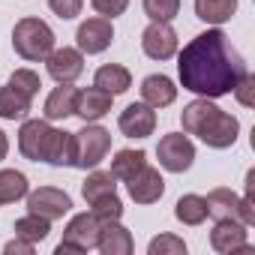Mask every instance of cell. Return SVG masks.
Wrapping results in <instances>:
<instances>
[{"mask_svg": "<svg viewBox=\"0 0 255 255\" xmlns=\"http://www.w3.org/2000/svg\"><path fill=\"white\" fill-rule=\"evenodd\" d=\"M207 147H213V150H225V147H231L234 141H237V135H240V120L234 117V114H225L219 105L207 114V120L198 126V132H195Z\"/></svg>", "mask_w": 255, "mask_h": 255, "instance_id": "5b68a950", "label": "cell"}, {"mask_svg": "<svg viewBox=\"0 0 255 255\" xmlns=\"http://www.w3.org/2000/svg\"><path fill=\"white\" fill-rule=\"evenodd\" d=\"M6 255H33V243H27V240H21V237H15V240H9L6 243V249H3Z\"/></svg>", "mask_w": 255, "mask_h": 255, "instance_id": "8d00e7d4", "label": "cell"}, {"mask_svg": "<svg viewBox=\"0 0 255 255\" xmlns=\"http://www.w3.org/2000/svg\"><path fill=\"white\" fill-rule=\"evenodd\" d=\"M93 84L102 87V90H108L111 96H120V93H126V90L132 87V72L126 69V66H120V63H105V66L96 69Z\"/></svg>", "mask_w": 255, "mask_h": 255, "instance_id": "ac0fdd59", "label": "cell"}, {"mask_svg": "<svg viewBox=\"0 0 255 255\" xmlns=\"http://www.w3.org/2000/svg\"><path fill=\"white\" fill-rule=\"evenodd\" d=\"M156 156H159V165L171 174H183L192 168L195 162V144L189 141V135L183 132H171V135H162L159 144H156Z\"/></svg>", "mask_w": 255, "mask_h": 255, "instance_id": "8992f818", "label": "cell"}, {"mask_svg": "<svg viewBox=\"0 0 255 255\" xmlns=\"http://www.w3.org/2000/svg\"><path fill=\"white\" fill-rule=\"evenodd\" d=\"M54 30L42 18H21L12 30V48L24 60H45L54 51Z\"/></svg>", "mask_w": 255, "mask_h": 255, "instance_id": "7a4b0ae2", "label": "cell"}, {"mask_svg": "<svg viewBox=\"0 0 255 255\" xmlns=\"http://www.w3.org/2000/svg\"><path fill=\"white\" fill-rule=\"evenodd\" d=\"M174 216H177V222H183V225H201V222L207 219V204H204L201 195H192V192H189V195L177 198Z\"/></svg>", "mask_w": 255, "mask_h": 255, "instance_id": "4316f807", "label": "cell"}, {"mask_svg": "<svg viewBox=\"0 0 255 255\" xmlns=\"http://www.w3.org/2000/svg\"><path fill=\"white\" fill-rule=\"evenodd\" d=\"M117 126L126 138H150L156 132V108H150L147 102H132L120 111Z\"/></svg>", "mask_w": 255, "mask_h": 255, "instance_id": "30bf717a", "label": "cell"}, {"mask_svg": "<svg viewBox=\"0 0 255 255\" xmlns=\"http://www.w3.org/2000/svg\"><path fill=\"white\" fill-rule=\"evenodd\" d=\"M30 105H33V99L21 96L12 84L0 87V117H3V120H24Z\"/></svg>", "mask_w": 255, "mask_h": 255, "instance_id": "7402d4cb", "label": "cell"}, {"mask_svg": "<svg viewBox=\"0 0 255 255\" xmlns=\"http://www.w3.org/2000/svg\"><path fill=\"white\" fill-rule=\"evenodd\" d=\"M51 132H54V126L48 120H27L21 123V129H18V150L24 159L30 162H45V153H48V141H51Z\"/></svg>", "mask_w": 255, "mask_h": 255, "instance_id": "52a82bcc", "label": "cell"}, {"mask_svg": "<svg viewBox=\"0 0 255 255\" xmlns=\"http://www.w3.org/2000/svg\"><path fill=\"white\" fill-rule=\"evenodd\" d=\"M48 234H51V222L42 219V216H36V213H27V216L15 219V237L27 240V243H33V246L42 243Z\"/></svg>", "mask_w": 255, "mask_h": 255, "instance_id": "83f0119b", "label": "cell"}, {"mask_svg": "<svg viewBox=\"0 0 255 255\" xmlns=\"http://www.w3.org/2000/svg\"><path fill=\"white\" fill-rule=\"evenodd\" d=\"M69 210H72V198L57 186H39V189L27 192V213H36V216L54 222V219H63Z\"/></svg>", "mask_w": 255, "mask_h": 255, "instance_id": "ba28073f", "label": "cell"}, {"mask_svg": "<svg viewBox=\"0 0 255 255\" xmlns=\"http://www.w3.org/2000/svg\"><path fill=\"white\" fill-rule=\"evenodd\" d=\"M90 213H93L99 222H114V219L123 216V201L117 198V192H114V195H105V198H99V201L90 204Z\"/></svg>", "mask_w": 255, "mask_h": 255, "instance_id": "f546056e", "label": "cell"}, {"mask_svg": "<svg viewBox=\"0 0 255 255\" xmlns=\"http://www.w3.org/2000/svg\"><path fill=\"white\" fill-rule=\"evenodd\" d=\"M99 219L87 210V213H78L69 219V225L63 228V240L57 243V255H81V252H90L96 249V237H99Z\"/></svg>", "mask_w": 255, "mask_h": 255, "instance_id": "277c9868", "label": "cell"}, {"mask_svg": "<svg viewBox=\"0 0 255 255\" xmlns=\"http://www.w3.org/2000/svg\"><path fill=\"white\" fill-rule=\"evenodd\" d=\"M141 48L150 60H171L177 54V33L171 21H150L141 33Z\"/></svg>", "mask_w": 255, "mask_h": 255, "instance_id": "9c48e42d", "label": "cell"}, {"mask_svg": "<svg viewBox=\"0 0 255 255\" xmlns=\"http://www.w3.org/2000/svg\"><path fill=\"white\" fill-rule=\"evenodd\" d=\"M147 252L150 255H183L186 252V243L180 237H174V234H159V237L150 240Z\"/></svg>", "mask_w": 255, "mask_h": 255, "instance_id": "d6a6232c", "label": "cell"}, {"mask_svg": "<svg viewBox=\"0 0 255 255\" xmlns=\"http://www.w3.org/2000/svg\"><path fill=\"white\" fill-rule=\"evenodd\" d=\"M111 153V132L105 126L84 123L81 132H72V165L81 171H93L102 165V159Z\"/></svg>", "mask_w": 255, "mask_h": 255, "instance_id": "3957f363", "label": "cell"}, {"mask_svg": "<svg viewBox=\"0 0 255 255\" xmlns=\"http://www.w3.org/2000/svg\"><path fill=\"white\" fill-rule=\"evenodd\" d=\"M111 102H114V96L108 90H102L96 84L84 87L75 93V117H81L84 123H96L111 111Z\"/></svg>", "mask_w": 255, "mask_h": 255, "instance_id": "9a60e30c", "label": "cell"}, {"mask_svg": "<svg viewBox=\"0 0 255 255\" xmlns=\"http://www.w3.org/2000/svg\"><path fill=\"white\" fill-rule=\"evenodd\" d=\"M216 105L210 102V99H204V96H198V99H192L186 108H183V114H180V123H183V132L186 135H195L198 132V126L207 120V114L213 111Z\"/></svg>", "mask_w": 255, "mask_h": 255, "instance_id": "f1b7e54d", "label": "cell"}, {"mask_svg": "<svg viewBox=\"0 0 255 255\" xmlns=\"http://www.w3.org/2000/svg\"><path fill=\"white\" fill-rule=\"evenodd\" d=\"M237 192H231V189H225V186H216V189H210V195L204 198V204H207V216H213V219H240L237 216Z\"/></svg>", "mask_w": 255, "mask_h": 255, "instance_id": "44dd1931", "label": "cell"}, {"mask_svg": "<svg viewBox=\"0 0 255 255\" xmlns=\"http://www.w3.org/2000/svg\"><path fill=\"white\" fill-rule=\"evenodd\" d=\"M237 12V0H195V15L204 24H225Z\"/></svg>", "mask_w": 255, "mask_h": 255, "instance_id": "ffe728a7", "label": "cell"}, {"mask_svg": "<svg viewBox=\"0 0 255 255\" xmlns=\"http://www.w3.org/2000/svg\"><path fill=\"white\" fill-rule=\"evenodd\" d=\"M45 162L54 165V168L72 165V132H66V129H54V132H51Z\"/></svg>", "mask_w": 255, "mask_h": 255, "instance_id": "484cf974", "label": "cell"}, {"mask_svg": "<svg viewBox=\"0 0 255 255\" xmlns=\"http://www.w3.org/2000/svg\"><path fill=\"white\" fill-rule=\"evenodd\" d=\"M246 72V60L219 27L189 39L177 57V75L183 90L204 99L228 96Z\"/></svg>", "mask_w": 255, "mask_h": 255, "instance_id": "6da1fadb", "label": "cell"}, {"mask_svg": "<svg viewBox=\"0 0 255 255\" xmlns=\"http://www.w3.org/2000/svg\"><path fill=\"white\" fill-rule=\"evenodd\" d=\"M90 6L102 15V18H117L126 12V6H129V0H90Z\"/></svg>", "mask_w": 255, "mask_h": 255, "instance_id": "e575fe53", "label": "cell"}, {"mask_svg": "<svg viewBox=\"0 0 255 255\" xmlns=\"http://www.w3.org/2000/svg\"><path fill=\"white\" fill-rule=\"evenodd\" d=\"M144 165H147V153L144 150H117L114 159H111V174L126 183L135 171H141Z\"/></svg>", "mask_w": 255, "mask_h": 255, "instance_id": "d4e9b609", "label": "cell"}, {"mask_svg": "<svg viewBox=\"0 0 255 255\" xmlns=\"http://www.w3.org/2000/svg\"><path fill=\"white\" fill-rule=\"evenodd\" d=\"M6 153H9V138H6V132L0 129V162L6 159Z\"/></svg>", "mask_w": 255, "mask_h": 255, "instance_id": "74e56055", "label": "cell"}, {"mask_svg": "<svg viewBox=\"0 0 255 255\" xmlns=\"http://www.w3.org/2000/svg\"><path fill=\"white\" fill-rule=\"evenodd\" d=\"M141 99L150 105V108H168L174 99H177V84L168 78V75H147L141 81Z\"/></svg>", "mask_w": 255, "mask_h": 255, "instance_id": "e0dca14e", "label": "cell"}, {"mask_svg": "<svg viewBox=\"0 0 255 255\" xmlns=\"http://www.w3.org/2000/svg\"><path fill=\"white\" fill-rule=\"evenodd\" d=\"M96 249H99L102 255H129V252L135 249V240H132L129 228H123L120 219H114V222H102V225H99Z\"/></svg>", "mask_w": 255, "mask_h": 255, "instance_id": "2e32d148", "label": "cell"}, {"mask_svg": "<svg viewBox=\"0 0 255 255\" xmlns=\"http://www.w3.org/2000/svg\"><path fill=\"white\" fill-rule=\"evenodd\" d=\"M234 96H237V102L243 105V108H252L255 105V75L252 72H246L237 84H234V90H231Z\"/></svg>", "mask_w": 255, "mask_h": 255, "instance_id": "836d02e7", "label": "cell"}, {"mask_svg": "<svg viewBox=\"0 0 255 255\" xmlns=\"http://www.w3.org/2000/svg\"><path fill=\"white\" fill-rule=\"evenodd\" d=\"M210 246L222 255L231 252H249V231L240 219H216L213 231H210Z\"/></svg>", "mask_w": 255, "mask_h": 255, "instance_id": "8fae6325", "label": "cell"}, {"mask_svg": "<svg viewBox=\"0 0 255 255\" xmlns=\"http://www.w3.org/2000/svg\"><path fill=\"white\" fill-rule=\"evenodd\" d=\"M9 84H12L21 96H27V99H33V96L39 93V87H42V81H39V75H36L33 69H15V72L9 75Z\"/></svg>", "mask_w": 255, "mask_h": 255, "instance_id": "4dcf8cb0", "label": "cell"}, {"mask_svg": "<svg viewBox=\"0 0 255 255\" xmlns=\"http://www.w3.org/2000/svg\"><path fill=\"white\" fill-rule=\"evenodd\" d=\"M75 93H78V87H72V84L54 87L48 93V99H45V120H66V117H72L75 114Z\"/></svg>", "mask_w": 255, "mask_h": 255, "instance_id": "d6986e66", "label": "cell"}, {"mask_svg": "<svg viewBox=\"0 0 255 255\" xmlns=\"http://www.w3.org/2000/svg\"><path fill=\"white\" fill-rule=\"evenodd\" d=\"M27 192H30V183L21 171H15V168L0 171V204L21 201V198H27Z\"/></svg>", "mask_w": 255, "mask_h": 255, "instance_id": "603a6c76", "label": "cell"}, {"mask_svg": "<svg viewBox=\"0 0 255 255\" xmlns=\"http://www.w3.org/2000/svg\"><path fill=\"white\" fill-rule=\"evenodd\" d=\"M45 69L57 84H72L84 72V54L78 48H69V45H63V48L54 45V51L45 57Z\"/></svg>", "mask_w": 255, "mask_h": 255, "instance_id": "7c38bea8", "label": "cell"}, {"mask_svg": "<svg viewBox=\"0 0 255 255\" xmlns=\"http://www.w3.org/2000/svg\"><path fill=\"white\" fill-rule=\"evenodd\" d=\"M144 12L150 21H174L180 12V0H144Z\"/></svg>", "mask_w": 255, "mask_h": 255, "instance_id": "1f68e13d", "label": "cell"}, {"mask_svg": "<svg viewBox=\"0 0 255 255\" xmlns=\"http://www.w3.org/2000/svg\"><path fill=\"white\" fill-rule=\"evenodd\" d=\"M114 192H117V177L111 171H96V168H93V174H87V180L81 186V195L87 204H93L105 195H114Z\"/></svg>", "mask_w": 255, "mask_h": 255, "instance_id": "cb8c5ba5", "label": "cell"}, {"mask_svg": "<svg viewBox=\"0 0 255 255\" xmlns=\"http://www.w3.org/2000/svg\"><path fill=\"white\" fill-rule=\"evenodd\" d=\"M126 192L135 204H153L165 195V180L159 174V168L144 165L141 171H135L129 180H126Z\"/></svg>", "mask_w": 255, "mask_h": 255, "instance_id": "5bb4252c", "label": "cell"}, {"mask_svg": "<svg viewBox=\"0 0 255 255\" xmlns=\"http://www.w3.org/2000/svg\"><path fill=\"white\" fill-rule=\"evenodd\" d=\"M75 39H78V51H81V54H102V51L111 45V39H114L111 18L96 15V18L81 21V27H78V33H75Z\"/></svg>", "mask_w": 255, "mask_h": 255, "instance_id": "4fadbf2b", "label": "cell"}, {"mask_svg": "<svg viewBox=\"0 0 255 255\" xmlns=\"http://www.w3.org/2000/svg\"><path fill=\"white\" fill-rule=\"evenodd\" d=\"M48 6H51V12H54V15H60L63 21H69V18L81 15L84 0H48Z\"/></svg>", "mask_w": 255, "mask_h": 255, "instance_id": "d590c367", "label": "cell"}]
</instances>
